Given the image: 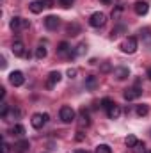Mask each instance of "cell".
<instances>
[{
    "label": "cell",
    "mask_w": 151,
    "mask_h": 153,
    "mask_svg": "<svg viewBox=\"0 0 151 153\" xmlns=\"http://www.w3.org/2000/svg\"><path fill=\"white\" fill-rule=\"evenodd\" d=\"M119 48H121L124 53H135V52H137V48H139L137 38H133V36H130V38H124Z\"/></svg>",
    "instance_id": "6da1fadb"
},
{
    "label": "cell",
    "mask_w": 151,
    "mask_h": 153,
    "mask_svg": "<svg viewBox=\"0 0 151 153\" xmlns=\"http://www.w3.org/2000/svg\"><path fill=\"white\" fill-rule=\"evenodd\" d=\"M105 23H107V16H105L101 11L93 13V14H91V18H89V25H91V27H94V29H100V27H103Z\"/></svg>",
    "instance_id": "7a4b0ae2"
},
{
    "label": "cell",
    "mask_w": 151,
    "mask_h": 153,
    "mask_svg": "<svg viewBox=\"0 0 151 153\" xmlns=\"http://www.w3.org/2000/svg\"><path fill=\"white\" fill-rule=\"evenodd\" d=\"M48 119H50V116L46 114H41V112H38V114H34L32 116V119H30V125L36 128V130H39V128H43L46 123H48Z\"/></svg>",
    "instance_id": "3957f363"
},
{
    "label": "cell",
    "mask_w": 151,
    "mask_h": 153,
    "mask_svg": "<svg viewBox=\"0 0 151 153\" xmlns=\"http://www.w3.org/2000/svg\"><path fill=\"white\" fill-rule=\"evenodd\" d=\"M59 117L62 119V123H71V121H75V111H73L71 107L64 105V107H61V111H59Z\"/></svg>",
    "instance_id": "277c9868"
},
{
    "label": "cell",
    "mask_w": 151,
    "mask_h": 153,
    "mask_svg": "<svg viewBox=\"0 0 151 153\" xmlns=\"http://www.w3.org/2000/svg\"><path fill=\"white\" fill-rule=\"evenodd\" d=\"M9 27H11L13 30L27 29V27H29V22H27V20H23V18H20V16H13V18H11V22H9Z\"/></svg>",
    "instance_id": "5b68a950"
},
{
    "label": "cell",
    "mask_w": 151,
    "mask_h": 153,
    "mask_svg": "<svg viewBox=\"0 0 151 153\" xmlns=\"http://www.w3.org/2000/svg\"><path fill=\"white\" fill-rule=\"evenodd\" d=\"M9 82H11V85L20 87V85H23L25 76H23V73H21V71H13V73L9 75Z\"/></svg>",
    "instance_id": "8992f818"
},
{
    "label": "cell",
    "mask_w": 151,
    "mask_h": 153,
    "mask_svg": "<svg viewBox=\"0 0 151 153\" xmlns=\"http://www.w3.org/2000/svg\"><path fill=\"white\" fill-rule=\"evenodd\" d=\"M11 50H13V53H14L16 57H23V55H27V53H25V45H23V41H20V39L13 41Z\"/></svg>",
    "instance_id": "52a82bcc"
},
{
    "label": "cell",
    "mask_w": 151,
    "mask_h": 153,
    "mask_svg": "<svg viewBox=\"0 0 151 153\" xmlns=\"http://www.w3.org/2000/svg\"><path fill=\"white\" fill-rule=\"evenodd\" d=\"M133 11H135L139 16H144V14H148V11H150V4L144 2V0H139V2H135Z\"/></svg>",
    "instance_id": "ba28073f"
},
{
    "label": "cell",
    "mask_w": 151,
    "mask_h": 153,
    "mask_svg": "<svg viewBox=\"0 0 151 153\" xmlns=\"http://www.w3.org/2000/svg\"><path fill=\"white\" fill-rule=\"evenodd\" d=\"M13 150H14V153H27L29 150H30V143H29L27 139H21V141L14 143Z\"/></svg>",
    "instance_id": "9c48e42d"
},
{
    "label": "cell",
    "mask_w": 151,
    "mask_h": 153,
    "mask_svg": "<svg viewBox=\"0 0 151 153\" xmlns=\"http://www.w3.org/2000/svg\"><path fill=\"white\" fill-rule=\"evenodd\" d=\"M61 76L62 75H61L59 71H52V73L48 75V78H46V87H48V89H53V87L61 82Z\"/></svg>",
    "instance_id": "30bf717a"
},
{
    "label": "cell",
    "mask_w": 151,
    "mask_h": 153,
    "mask_svg": "<svg viewBox=\"0 0 151 153\" xmlns=\"http://www.w3.org/2000/svg\"><path fill=\"white\" fill-rule=\"evenodd\" d=\"M141 93H142V91H141V89L135 85V87H130V89H126V91L123 93V96H124V100H128V102H130V100H135V98H139V96H141Z\"/></svg>",
    "instance_id": "8fae6325"
},
{
    "label": "cell",
    "mask_w": 151,
    "mask_h": 153,
    "mask_svg": "<svg viewBox=\"0 0 151 153\" xmlns=\"http://www.w3.org/2000/svg\"><path fill=\"white\" fill-rule=\"evenodd\" d=\"M114 76H115L117 80H124V78H128V76H130V70H128V68H124V66L114 68Z\"/></svg>",
    "instance_id": "7c38bea8"
},
{
    "label": "cell",
    "mask_w": 151,
    "mask_h": 153,
    "mask_svg": "<svg viewBox=\"0 0 151 153\" xmlns=\"http://www.w3.org/2000/svg\"><path fill=\"white\" fill-rule=\"evenodd\" d=\"M44 27H46L48 30H55V29L59 27V18H57V16H46V18H44Z\"/></svg>",
    "instance_id": "4fadbf2b"
},
{
    "label": "cell",
    "mask_w": 151,
    "mask_h": 153,
    "mask_svg": "<svg viewBox=\"0 0 151 153\" xmlns=\"http://www.w3.org/2000/svg\"><path fill=\"white\" fill-rule=\"evenodd\" d=\"M89 123H91V119H89V112H87L85 109H82V111H80V121H78V126H80V128H87Z\"/></svg>",
    "instance_id": "5bb4252c"
},
{
    "label": "cell",
    "mask_w": 151,
    "mask_h": 153,
    "mask_svg": "<svg viewBox=\"0 0 151 153\" xmlns=\"http://www.w3.org/2000/svg\"><path fill=\"white\" fill-rule=\"evenodd\" d=\"M43 7H44L43 0H34V2L29 4V9H30V13H34V14H39V13L43 11Z\"/></svg>",
    "instance_id": "9a60e30c"
},
{
    "label": "cell",
    "mask_w": 151,
    "mask_h": 153,
    "mask_svg": "<svg viewBox=\"0 0 151 153\" xmlns=\"http://www.w3.org/2000/svg\"><path fill=\"white\" fill-rule=\"evenodd\" d=\"M107 116H109V117H110V119H117V117H119V116H121V107H119V105H115V103H114L112 107H110V109H109V111H107Z\"/></svg>",
    "instance_id": "2e32d148"
},
{
    "label": "cell",
    "mask_w": 151,
    "mask_h": 153,
    "mask_svg": "<svg viewBox=\"0 0 151 153\" xmlns=\"http://www.w3.org/2000/svg\"><path fill=\"white\" fill-rule=\"evenodd\" d=\"M57 53H59V55H66V53H71V46H70L66 41H62V43H59V46H57Z\"/></svg>",
    "instance_id": "e0dca14e"
},
{
    "label": "cell",
    "mask_w": 151,
    "mask_h": 153,
    "mask_svg": "<svg viewBox=\"0 0 151 153\" xmlns=\"http://www.w3.org/2000/svg\"><path fill=\"white\" fill-rule=\"evenodd\" d=\"M96 85H98V78L94 75H89L85 78V87H87V89H94Z\"/></svg>",
    "instance_id": "ac0fdd59"
},
{
    "label": "cell",
    "mask_w": 151,
    "mask_h": 153,
    "mask_svg": "<svg viewBox=\"0 0 151 153\" xmlns=\"http://www.w3.org/2000/svg\"><path fill=\"white\" fill-rule=\"evenodd\" d=\"M11 134L16 135V137H21V135L25 134V126H21V125H14V126L11 128Z\"/></svg>",
    "instance_id": "d6986e66"
},
{
    "label": "cell",
    "mask_w": 151,
    "mask_h": 153,
    "mask_svg": "<svg viewBox=\"0 0 151 153\" xmlns=\"http://www.w3.org/2000/svg\"><path fill=\"white\" fill-rule=\"evenodd\" d=\"M132 153H146V144L142 141H137L135 146L132 148Z\"/></svg>",
    "instance_id": "ffe728a7"
},
{
    "label": "cell",
    "mask_w": 151,
    "mask_h": 153,
    "mask_svg": "<svg viewBox=\"0 0 151 153\" xmlns=\"http://www.w3.org/2000/svg\"><path fill=\"white\" fill-rule=\"evenodd\" d=\"M135 143H137V137H135L133 134H130V135L124 139V144H126L128 148H133V146H135Z\"/></svg>",
    "instance_id": "44dd1931"
},
{
    "label": "cell",
    "mask_w": 151,
    "mask_h": 153,
    "mask_svg": "<svg viewBox=\"0 0 151 153\" xmlns=\"http://www.w3.org/2000/svg\"><path fill=\"white\" fill-rule=\"evenodd\" d=\"M96 153H112V148L109 144H98L96 146Z\"/></svg>",
    "instance_id": "7402d4cb"
},
{
    "label": "cell",
    "mask_w": 151,
    "mask_h": 153,
    "mask_svg": "<svg viewBox=\"0 0 151 153\" xmlns=\"http://www.w3.org/2000/svg\"><path fill=\"white\" fill-rule=\"evenodd\" d=\"M36 57H38V59H44V57H46V48H44L43 45H39L38 48H36Z\"/></svg>",
    "instance_id": "603a6c76"
},
{
    "label": "cell",
    "mask_w": 151,
    "mask_h": 153,
    "mask_svg": "<svg viewBox=\"0 0 151 153\" xmlns=\"http://www.w3.org/2000/svg\"><path fill=\"white\" fill-rule=\"evenodd\" d=\"M148 112H150V107L148 105H144V103L142 105H137V114L139 116H146Z\"/></svg>",
    "instance_id": "cb8c5ba5"
},
{
    "label": "cell",
    "mask_w": 151,
    "mask_h": 153,
    "mask_svg": "<svg viewBox=\"0 0 151 153\" xmlns=\"http://www.w3.org/2000/svg\"><path fill=\"white\" fill-rule=\"evenodd\" d=\"M112 105H114V102L110 100V98H103V100H101V107H103L105 111H109Z\"/></svg>",
    "instance_id": "d4e9b609"
},
{
    "label": "cell",
    "mask_w": 151,
    "mask_h": 153,
    "mask_svg": "<svg viewBox=\"0 0 151 153\" xmlns=\"http://www.w3.org/2000/svg\"><path fill=\"white\" fill-rule=\"evenodd\" d=\"M78 30H80V27H78L76 23H73V25H70V27H68V32H70L71 36H76V32H78Z\"/></svg>",
    "instance_id": "484cf974"
},
{
    "label": "cell",
    "mask_w": 151,
    "mask_h": 153,
    "mask_svg": "<svg viewBox=\"0 0 151 153\" xmlns=\"http://www.w3.org/2000/svg\"><path fill=\"white\" fill-rule=\"evenodd\" d=\"M73 2H75V0H59V4H61L62 7H66V9H68V7H71V5H73Z\"/></svg>",
    "instance_id": "4316f807"
},
{
    "label": "cell",
    "mask_w": 151,
    "mask_h": 153,
    "mask_svg": "<svg viewBox=\"0 0 151 153\" xmlns=\"http://www.w3.org/2000/svg\"><path fill=\"white\" fill-rule=\"evenodd\" d=\"M85 48H87V46H85V43H82V45H78V50H76V55H80V53H84V52H85Z\"/></svg>",
    "instance_id": "83f0119b"
},
{
    "label": "cell",
    "mask_w": 151,
    "mask_h": 153,
    "mask_svg": "<svg viewBox=\"0 0 151 153\" xmlns=\"http://www.w3.org/2000/svg\"><path fill=\"white\" fill-rule=\"evenodd\" d=\"M43 4H44V7H53V4H55V0H43Z\"/></svg>",
    "instance_id": "f1b7e54d"
},
{
    "label": "cell",
    "mask_w": 151,
    "mask_h": 153,
    "mask_svg": "<svg viewBox=\"0 0 151 153\" xmlns=\"http://www.w3.org/2000/svg\"><path fill=\"white\" fill-rule=\"evenodd\" d=\"M68 76H70V78H75L76 76V70L75 68H70V70H68Z\"/></svg>",
    "instance_id": "f546056e"
},
{
    "label": "cell",
    "mask_w": 151,
    "mask_h": 153,
    "mask_svg": "<svg viewBox=\"0 0 151 153\" xmlns=\"http://www.w3.org/2000/svg\"><path fill=\"white\" fill-rule=\"evenodd\" d=\"M2 148H4L2 153H9V144H7V143H4V144H2Z\"/></svg>",
    "instance_id": "4dcf8cb0"
},
{
    "label": "cell",
    "mask_w": 151,
    "mask_h": 153,
    "mask_svg": "<svg viewBox=\"0 0 151 153\" xmlns=\"http://www.w3.org/2000/svg\"><path fill=\"white\" fill-rule=\"evenodd\" d=\"M5 64H7V62H5V59L2 57V59H0V66H2V68H5Z\"/></svg>",
    "instance_id": "1f68e13d"
},
{
    "label": "cell",
    "mask_w": 151,
    "mask_h": 153,
    "mask_svg": "<svg viewBox=\"0 0 151 153\" xmlns=\"http://www.w3.org/2000/svg\"><path fill=\"white\" fill-rule=\"evenodd\" d=\"M84 139V134L82 132H78V135H76V141H82Z\"/></svg>",
    "instance_id": "d6a6232c"
},
{
    "label": "cell",
    "mask_w": 151,
    "mask_h": 153,
    "mask_svg": "<svg viewBox=\"0 0 151 153\" xmlns=\"http://www.w3.org/2000/svg\"><path fill=\"white\" fill-rule=\"evenodd\" d=\"M75 153H89V152H87V150H76Z\"/></svg>",
    "instance_id": "836d02e7"
},
{
    "label": "cell",
    "mask_w": 151,
    "mask_h": 153,
    "mask_svg": "<svg viewBox=\"0 0 151 153\" xmlns=\"http://www.w3.org/2000/svg\"><path fill=\"white\" fill-rule=\"evenodd\" d=\"M148 76H150V78H151V68H150V70H148Z\"/></svg>",
    "instance_id": "e575fe53"
},
{
    "label": "cell",
    "mask_w": 151,
    "mask_h": 153,
    "mask_svg": "<svg viewBox=\"0 0 151 153\" xmlns=\"http://www.w3.org/2000/svg\"><path fill=\"white\" fill-rule=\"evenodd\" d=\"M103 2H105V4H109V2H110V0H103Z\"/></svg>",
    "instance_id": "d590c367"
},
{
    "label": "cell",
    "mask_w": 151,
    "mask_h": 153,
    "mask_svg": "<svg viewBox=\"0 0 151 153\" xmlns=\"http://www.w3.org/2000/svg\"><path fill=\"white\" fill-rule=\"evenodd\" d=\"M148 153H151V152H148Z\"/></svg>",
    "instance_id": "8d00e7d4"
}]
</instances>
